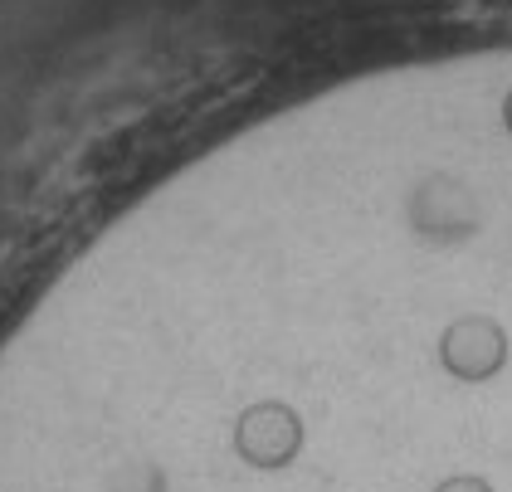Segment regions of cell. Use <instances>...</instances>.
I'll return each mask as SVG.
<instances>
[{
    "mask_svg": "<svg viewBox=\"0 0 512 492\" xmlns=\"http://www.w3.org/2000/svg\"><path fill=\"white\" fill-rule=\"evenodd\" d=\"M439 492H488V483H478V478H454V483H444Z\"/></svg>",
    "mask_w": 512,
    "mask_h": 492,
    "instance_id": "cell-1",
    "label": "cell"
}]
</instances>
